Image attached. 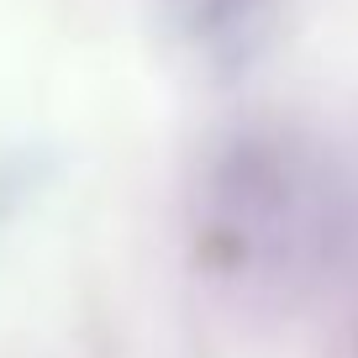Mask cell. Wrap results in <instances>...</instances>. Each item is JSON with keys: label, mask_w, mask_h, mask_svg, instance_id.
<instances>
[{"label": "cell", "mask_w": 358, "mask_h": 358, "mask_svg": "<svg viewBox=\"0 0 358 358\" xmlns=\"http://www.w3.org/2000/svg\"><path fill=\"white\" fill-rule=\"evenodd\" d=\"M280 0H179V27L211 64L232 69L264 48Z\"/></svg>", "instance_id": "1"}]
</instances>
